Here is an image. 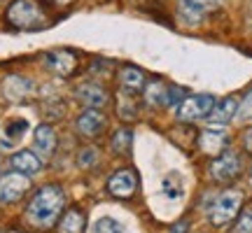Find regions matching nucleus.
<instances>
[{"mask_svg":"<svg viewBox=\"0 0 252 233\" xmlns=\"http://www.w3.org/2000/svg\"><path fill=\"white\" fill-rule=\"evenodd\" d=\"M63 207V191L61 187H45L40 189L33 201H31V205H28V219L33 222L35 226H52L56 222V217L61 212Z\"/></svg>","mask_w":252,"mask_h":233,"instance_id":"obj_1","label":"nucleus"},{"mask_svg":"<svg viewBox=\"0 0 252 233\" xmlns=\"http://www.w3.org/2000/svg\"><path fill=\"white\" fill-rule=\"evenodd\" d=\"M7 24L14 28H40L47 24L45 12L35 0H14L7 9Z\"/></svg>","mask_w":252,"mask_h":233,"instance_id":"obj_2","label":"nucleus"},{"mask_svg":"<svg viewBox=\"0 0 252 233\" xmlns=\"http://www.w3.org/2000/svg\"><path fill=\"white\" fill-rule=\"evenodd\" d=\"M241 203H243V196H241L238 191H234V189L220 194L215 201V205H213V210H210V222L215 226H226L236 215H238Z\"/></svg>","mask_w":252,"mask_h":233,"instance_id":"obj_3","label":"nucleus"},{"mask_svg":"<svg viewBox=\"0 0 252 233\" xmlns=\"http://www.w3.org/2000/svg\"><path fill=\"white\" fill-rule=\"evenodd\" d=\"M215 105V98L210 93H196V96H187L178 105V119L180 121H198L210 115V110Z\"/></svg>","mask_w":252,"mask_h":233,"instance_id":"obj_4","label":"nucleus"},{"mask_svg":"<svg viewBox=\"0 0 252 233\" xmlns=\"http://www.w3.org/2000/svg\"><path fill=\"white\" fill-rule=\"evenodd\" d=\"M222 2L224 0H178V12L187 24L194 26V24H201L210 12L222 7Z\"/></svg>","mask_w":252,"mask_h":233,"instance_id":"obj_5","label":"nucleus"},{"mask_svg":"<svg viewBox=\"0 0 252 233\" xmlns=\"http://www.w3.org/2000/svg\"><path fill=\"white\" fill-rule=\"evenodd\" d=\"M31 187V179L24 173H9L0 179V203H14Z\"/></svg>","mask_w":252,"mask_h":233,"instance_id":"obj_6","label":"nucleus"},{"mask_svg":"<svg viewBox=\"0 0 252 233\" xmlns=\"http://www.w3.org/2000/svg\"><path fill=\"white\" fill-rule=\"evenodd\" d=\"M210 173H213V177L217 182H229V179H234L238 173H241V156L231 149H224V152L217 156L213 166H210Z\"/></svg>","mask_w":252,"mask_h":233,"instance_id":"obj_7","label":"nucleus"},{"mask_svg":"<svg viewBox=\"0 0 252 233\" xmlns=\"http://www.w3.org/2000/svg\"><path fill=\"white\" fill-rule=\"evenodd\" d=\"M135 187H138V177H135L133 171H117L108 179V191L117 198L133 196Z\"/></svg>","mask_w":252,"mask_h":233,"instance_id":"obj_8","label":"nucleus"},{"mask_svg":"<svg viewBox=\"0 0 252 233\" xmlns=\"http://www.w3.org/2000/svg\"><path fill=\"white\" fill-rule=\"evenodd\" d=\"M229 145V135L224 131H217V128H208L198 135V149L203 154H210V156H217L222 154Z\"/></svg>","mask_w":252,"mask_h":233,"instance_id":"obj_9","label":"nucleus"},{"mask_svg":"<svg viewBox=\"0 0 252 233\" xmlns=\"http://www.w3.org/2000/svg\"><path fill=\"white\" fill-rule=\"evenodd\" d=\"M105 124H108V119H105V115L100 112V110H84L80 116H77V128H80L82 135H87V138H96V135L105 128Z\"/></svg>","mask_w":252,"mask_h":233,"instance_id":"obj_10","label":"nucleus"},{"mask_svg":"<svg viewBox=\"0 0 252 233\" xmlns=\"http://www.w3.org/2000/svg\"><path fill=\"white\" fill-rule=\"evenodd\" d=\"M45 65L49 70H54L56 75H70L75 68H77V58L70 54V52H63V49H56V52H49L45 54Z\"/></svg>","mask_w":252,"mask_h":233,"instance_id":"obj_11","label":"nucleus"},{"mask_svg":"<svg viewBox=\"0 0 252 233\" xmlns=\"http://www.w3.org/2000/svg\"><path fill=\"white\" fill-rule=\"evenodd\" d=\"M77 98H80L87 108L98 110L108 103V91L103 89V87H98V84H82L80 89H77Z\"/></svg>","mask_w":252,"mask_h":233,"instance_id":"obj_12","label":"nucleus"},{"mask_svg":"<svg viewBox=\"0 0 252 233\" xmlns=\"http://www.w3.org/2000/svg\"><path fill=\"white\" fill-rule=\"evenodd\" d=\"M33 145H35V149L42 156H52L56 149V133H54V128L52 126H37L35 128V133H33Z\"/></svg>","mask_w":252,"mask_h":233,"instance_id":"obj_13","label":"nucleus"},{"mask_svg":"<svg viewBox=\"0 0 252 233\" xmlns=\"http://www.w3.org/2000/svg\"><path fill=\"white\" fill-rule=\"evenodd\" d=\"M12 168L17 173H24V175H35L42 168V161H40L37 154L24 149V152H17L12 156Z\"/></svg>","mask_w":252,"mask_h":233,"instance_id":"obj_14","label":"nucleus"},{"mask_svg":"<svg viewBox=\"0 0 252 233\" xmlns=\"http://www.w3.org/2000/svg\"><path fill=\"white\" fill-rule=\"evenodd\" d=\"M236 112H238V100L236 98H224L220 100V103H215L213 105V110H210V121L213 124H226V121H231L236 116Z\"/></svg>","mask_w":252,"mask_h":233,"instance_id":"obj_15","label":"nucleus"},{"mask_svg":"<svg viewBox=\"0 0 252 233\" xmlns=\"http://www.w3.org/2000/svg\"><path fill=\"white\" fill-rule=\"evenodd\" d=\"M145 100H147L150 105H157V108L168 105V89L163 87L161 82H150V84L145 87Z\"/></svg>","mask_w":252,"mask_h":233,"instance_id":"obj_16","label":"nucleus"},{"mask_svg":"<svg viewBox=\"0 0 252 233\" xmlns=\"http://www.w3.org/2000/svg\"><path fill=\"white\" fill-rule=\"evenodd\" d=\"M82 229H84V215L75 207L63 215L61 224H59V233H82Z\"/></svg>","mask_w":252,"mask_h":233,"instance_id":"obj_17","label":"nucleus"},{"mask_svg":"<svg viewBox=\"0 0 252 233\" xmlns=\"http://www.w3.org/2000/svg\"><path fill=\"white\" fill-rule=\"evenodd\" d=\"M161 194L166 198H171V201H178V198H182V194H185V187H182L180 175L168 173V175L163 177V182H161Z\"/></svg>","mask_w":252,"mask_h":233,"instance_id":"obj_18","label":"nucleus"},{"mask_svg":"<svg viewBox=\"0 0 252 233\" xmlns=\"http://www.w3.org/2000/svg\"><path fill=\"white\" fill-rule=\"evenodd\" d=\"M122 87L124 89H128V91H140V89H145V75L138 68H124L122 70Z\"/></svg>","mask_w":252,"mask_h":233,"instance_id":"obj_19","label":"nucleus"},{"mask_svg":"<svg viewBox=\"0 0 252 233\" xmlns=\"http://www.w3.org/2000/svg\"><path fill=\"white\" fill-rule=\"evenodd\" d=\"M26 128H28L26 119H14V121H9L7 128H5V135H7V138H5V140H0V147H12L21 135L26 133Z\"/></svg>","mask_w":252,"mask_h":233,"instance_id":"obj_20","label":"nucleus"},{"mask_svg":"<svg viewBox=\"0 0 252 233\" xmlns=\"http://www.w3.org/2000/svg\"><path fill=\"white\" fill-rule=\"evenodd\" d=\"M91 233H124V226L115 217H100V219H96Z\"/></svg>","mask_w":252,"mask_h":233,"instance_id":"obj_21","label":"nucleus"},{"mask_svg":"<svg viewBox=\"0 0 252 233\" xmlns=\"http://www.w3.org/2000/svg\"><path fill=\"white\" fill-rule=\"evenodd\" d=\"M131 140H133V133H131V128H119L115 138H112V147H115V152H124L131 147Z\"/></svg>","mask_w":252,"mask_h":233,"instance_id":"obj_22","label":"nucleus"},{"mask_svg":"<svg viewBox=\"0 0 252 233\" xmlns=\"http://www.w3.org/2000/svg\"><path fill=\"white\" fill-rule=\"evenodd\" d=\"M234 233H252V207H248V210L241 212L238 222H236Z\"/></svg>","mask_w":252,"mask_h":233,"instance_id":"obj_23","label":"nucleus"},{"mask_svg":"<svg viewBox=\"0 0 252 233\" xmlns=\"http://www.w3.org/2000/svg\"><path fill=\"white\" fill-rule=\"evenodd\" d=\"M236 116H238V119H252V91L243 98V103H238Z\"/></svg>","mask_w":252,"mask_h":233,"instance_id":"obj_24","label":"nucleus"},{"mask_svg":"<svg viewBox=\"0 0 252 233\" xmlns=\"http://www.w3.org/2000/svg\"><path fill=\"white\" fill-rule=\"evenodd\" d=\"M94 161H96V149H84L80 156V166L84 168V166H91Z\"/></svg>","mask_w":252,"mask_h":233,"instance_id":"obj_25","label":"nucleus"},{"mask_svg":"<svg viewBox=\"0 0 252 233\" xmlns=\"http://www.w3.org/2000/svg\"><path fill=\"white\" fill-rule=\"evenodd\" d=\"M187 229H189L187 222H180V224L173 226V233H187Z\"/></svg>","mask_w":252,"mask_h":233,"instance_id":"obj_26","label":"nucleus"},{"mask_svg":"<svg viewBox=\"0 0 252 233\" xmlns=\"http://www.w3.org/2000/svg\"><path fill=\"white\" fill-rule=\"evenodd\" d=\"M54 2H59V5H68V2H72V0H54Z\"/></svg>","mask_w":252,"mask_h":233,"instance_id":"obj_27","label":"nucleus"},{"mask_svg":"<svg viewBox=\"0 0 252 233\" xmlns=\"http://www.w3.org/2000/svg\"><path fill=\"white\" fill-rule=\"evenodd\" d=\"M250 179H252V173H250Z\"/></svg>","mask_w":252,"mask_h":233,"instance_id":"obj_28","label":"nucleus"}]
</instances>
